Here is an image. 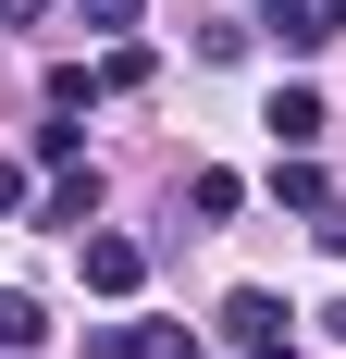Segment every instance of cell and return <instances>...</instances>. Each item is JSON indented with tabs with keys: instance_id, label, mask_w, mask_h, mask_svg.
I'll return each instance as SVG.
<instances>
[{
	"instance_id": "1",
	"label": "cell",
	"mask_w": 346,
	"mask_h": 359,
	"mask_svg": "<svg viewBox=\"0 0 346 359\" xmlns=\"http://www.w3.org/2000/svg\"><path fill=\"white\" fill-rule=\"evenodd\" d=\"M223 347H235V359H297V323H284V297L235 285V297H223Z\"/></svg>"
},
{
	"instance_id": "2",
	"label": "cell",
	"mask_w": 346,
	"mask_h": 359,
	"mask_svg": "<svg viewBox=\"0 0 346 359\" xmlns=\"http://www.w3.org/2000/svg\"><path fill=\"white\" fill-rule=\"evenodd\" d=\"M87 359H198V323H99Z\"/></svg>"
},
{
	"instance_id": "3",
	"label": "cell",
	"mask_w": 346,
	"mask_h": 359,
	"mask_svg": "<svg viewBox=\"0 0 346 359\" xmlns=\"http://www.w3.org/2000/svg\"><path fill=\"white\" fill-rule=\"evenodd\" d=\"M74 260H87V285H99V297H137V285H148V248H137V236H87Z\"/></svg>"
},
{
	"instance_id": "4",
	"label": "cell",
	"mask_w": 346,
	"mask_h": 359,
	"mask_svg": "<svg viewBox=\"0 0 346 359\" xmlns=\"http://www.w3.org/2000/svg\"><path fill=\"white\" fill-rule=\"evenodd\" d=\"M260 124H272V149H321V137H334L321 87H272V111H260Z\"/></svg>"
},
{
	"instance_id": "5",
	"label": "cell",
	"mask_w": 346,
	"mask_h": 359,
	"mask_svg": "<svg viewBox=\"0 0 346 359\" xmlns=\"http://www.w3.org/2000/svg\"><path fill=\"white\" fill-rule=\"evenodd\" d=\"M272 198H284V211H334V186H321L310 149H284V161H272Z\"/></svg>"
},
{
	"instance_id": "6",
	"label": "cell",
	"mask_w": 346,
	"mask_h": 359,
	"mask_svg": "<svg viewBox=\"0 0 346 359\" xmlns=\"http://www.w3.org/2000/svg\"><path fill=\"white\" fill-rule=\"evenodd\" d=\"M50 323H37V297H0V359H37Z\"/></svg>"
},
{
	"instance_id": "7",
	"label": "cell",
	"mask_w": 346,
	"mask_h": 359,
	"mask_svg": "<svg viewBox=\"0 0 346 359\" xmlns=\"http://www.w3.org/2000/svg\"><path fill=\"white\" fill-rule=\"evenodd\" d=\"M50 223H99V174H50Z\"/></svg>"
},
{
	"instance_id": "8",
	"label": "cell",
	"mask_w": 346,
	"mask_h": 359,
	"mask_svg": "<svg viewBox=\"0 0 346 359\" xmlns=\"http://www.w3.org/2000/svg\"><path fill=\"white\" fill-rule=\"evenodd\" d=\"M87 25H99V37H124V25H137V0H87Z\"/></svg>"
},
{
	"instance_id": "9",
	"label": "cell",
	"mask_w": 346,
	"mask_h": 359,
	"mask_svg": "<svg viewBox=\"0 0 346 359\" xmlns=\"http://www.w3.org/2000/svg\"><path fill=\"white\" fill-rule=\"evenodd\" d=\"M310 223H321V248H334V260H346V198H334V211H310Z\"/></svg>"
},
{
	"instance_id": "10",
	"label": "cell",
	"mask_w": 346,
	"mask_h": 359,
	"mask_svg": "<svg viewBox=\"0 0 346 359\" xmlns=\"http://www.w3.org/2000/svg\"><path fill=\"white\" fill-rule=\"evenodd\" d=\"M0 211H25V174H13V161H0Z\"/></svg>"
},
{
	"instance_id": "11",
	"label": "cell",
	"mask_w": 346,
	"mask_h": 359,
	"mask_svg": "<svg viewBox=\"0 0 346 359\" xmlns=\"http://www.w3.org/2000/svg\"><path fill=\"white\" fill-rule=\"evenodd\" d=\"M37 13H50V0H0V25H37Z\"/></svg>"
}]
</instances>
